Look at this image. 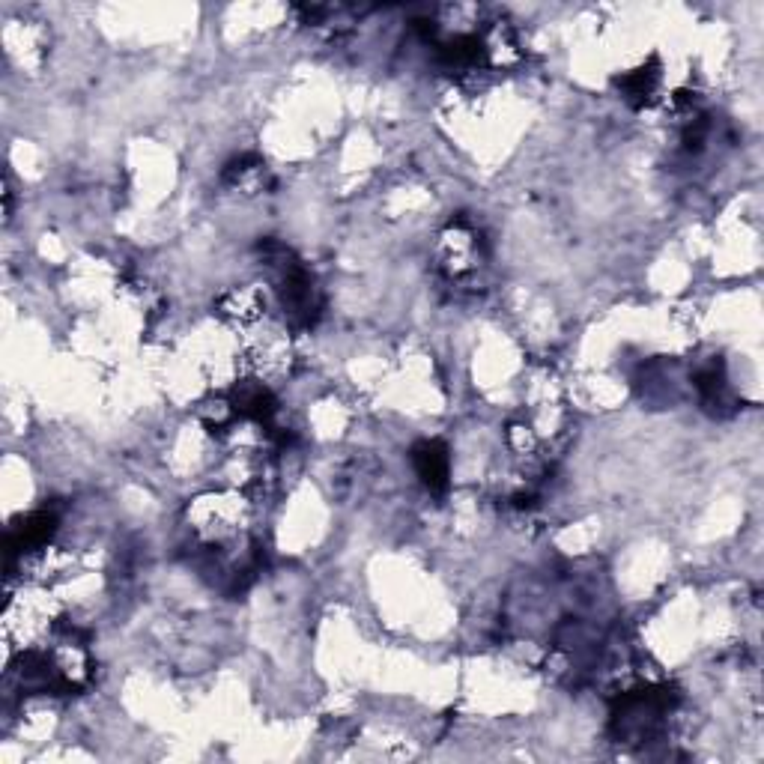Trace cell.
<instances>
[{
  "mask_svg": "<svg viewBox=\"0 0 764 764\" xmlns=\"http://www.w3.org/2000/svg\"><path fill=\"white\" fill-rule=\"evenodd\" d=\"M415 469L424 478V484L430 490H442L448 484V454L442 445L436 442H424L421 448H415Z\"/></svg>",
  "mask_w": 764,
  "mask_h": 764,
  "instance_id": "obj_1",
  "label": "cell"
}]
</instances>
